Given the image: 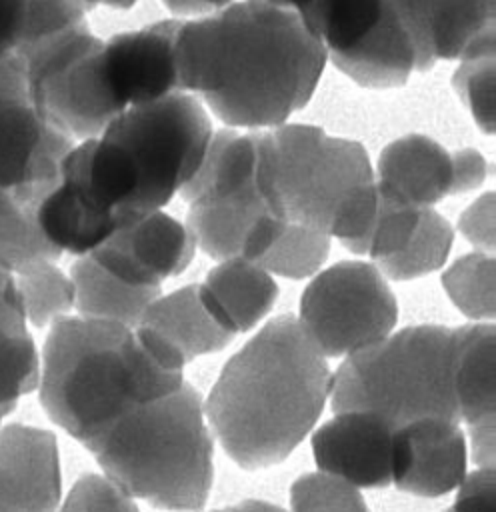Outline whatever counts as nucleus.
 <instances>
[{
	"mask_svg": "<svg viewBox=\"0 0 496 512\" xmlns=\"http://www.w3.org/2000/svg\"><path fill=\"white\" fill-rule=\"evenodd\" d=\"M386 2L396 8V12L402 16L408 30L414 26V22L418 20V16L426 4V0H386Z\"/></svg>",
	"mask_w": 496,
	"mask_h": 512,
	"instance_id": "nucleus-38",
	"label": "nucleus"
},
{
	"mask_svg": "<svg viewBox=\"0 0 496 512\" xmlns=\"http://www.w3.org/2000/svg\"><path fill=\"white\" fill-rule=\"evenodd\" d=\"M102 46L86 22L26 50V96L36 112L74 142L98 136L124 108L102 68Z\"/></svg>",
	"mask_w": 496,
	"mask_h": 512,
	"instance_id": "nucleus-8",
	"label": "nucleus"
},
{
	"mask_svg": "<svg viewBox=\"0 0 496 512\" xmlns=\"http://www.w3.org/2000/svg\"><path fill=\"white\" fill-rule=\"evenodd\" d=\"M196 242L190 230L162 210L116 230L90 256L132 286L160 288L190 264Z\"/></svg>",
	"mask_w": 496,
	"mask_h": 512,
	"instance_id": "nucleus-12",
	"label": "nucleus"
},
{
	"mask_svg": "<svg viewBox=\"0 0 496 512\" xmlns=\"http://www.w3.org/2000/svg\"><path fill=\"white\" fill-rule=\"evenodd\" d=\"M256 188L276 218L340 242L364 238L378 208L364 146L312 124L258 130Z\"/></svg>",
	"mask_w": 496,
	"mask_h": 512,
	"instance_id": "nucleus-5",
	"label": "nucleus"
},
{
	"mask_svg": "<svg viewBox=\"0 0 496 512\" xmlns=\"http://www.w3.org/2000/svg\"><path fill=\"white\" fill-rule=\"evenodd\" d=\"M326 58L350 82L370 90L400 88L412 72H418L412 34L386 0L380 20L360 42L342 52H328Z\"/></svg>",
	"mask_w": 496,
	"mask_h": 512,
	"instance_id": "nucleus-19",
	"label": "nucleus"
},
{
	"mask_svg": "<svg viewBox=\"0 0 496 512\" xmlns=\"http://www.w3.org/2000/svg\"><path fill=\"white\" fill-rule=\"evenodd\" d=\"M332 374L300 322L270 320L222 368L206 418L228 456L246 470L282 462L316 424Z\"/></svg>",
	"mask_w": 496,
	"mask_h": 512,
	"instance_id": "nucleus-2",
	"label": "nucleus"
},
{
	"mask_svg": "<svg viewBox=\"0 0 496 512\" xmlns=\"http://www.w3.org/2000/svg\"><path fill=\"white\" fill-rule=\"evenodd\" d=\"M454 394L458 416L468 424L474 462L494 466V326H458Z\"/></svg>",
	"mask_w": 496,
	"mask_h": 512,
	"instance_id": "nucleus-17",
	"label": "nucleus"
},
{
	"mask_svg": "<svg viewBox=\"0 0 496 512\" xmlns=\"http://www.w3.org/2000/svg\"><path fill=\"white\" fill-rule=\"evenodd\" d=\"M212 134L204 104L188 92H174L128 106L98 136L74 142L60 172L122 228L162 210L182 190Z\"/></svg>",
	"mask_w": 496,
	"mask_h": 512,
	"instance_id": "nucleus-3",
	"label": "nucleus"
},
{
	"mask_svg": "<svg viewBox=\"0 0 496 512\" xmlns=\"http://www.w3.org/2000/svg\"><path fill=\"white\" fill-rule=\"evenodd\" d=\"M60 462L52 432L8 424L0 428V512H56Z\"/></svg>",
	"mask_w": 496,
	"mask_h": 512,
	"instance_id": "nucleus-15",
	"label": "nucleus"
},
{
	"mask_svg": "<svg viewBox=\"0 0 496 512\" xmlns=\"http://www.w3.org/2000/svg\"><path fill=\"white\" fill-rule=\"evenodd\" d=\"M330 252V236L300 226L286 224L276 242L256 262L266 272L286 278H306L314 274Z\"/></svg>",
	"mask_w": 496,
	"mask_h": 512,
	"instance_id": "nucleus-29",
	"label": "nucleus"
},
{
	"mask_svg": "<svg viewBox=\"0 0 496 512\" xmlns=\"http://www.w3.org/2000/svg\"><path fill=\"white\" fill-rule=\"evenodd\" d=\"M288 222L276 218L260 196L188 202L186 228L196 248L216 260L258 262Z\"/></svg>",
	"mask_w": 496,
	"mask_h": 512,
	"instance_id": "nucleus-16",
	"label": "nucleus"
},
{
	"mask_svg": "<svg viewBox=\"0 0 496 512\" xmlns=\"http://www.w3.org/2000/svg\"><path fill=\"white\" fill-rule=\"evenodd\" d=\"M452 240L454 230L450 222L436 210L426 208L408 244L398 254L376 260L378 270L392 280H412L434 272L446 262Z\"/></svg>",
	"mask_w": 496,
	"mask_h": 512,
	"instance_id": "nucleus-27",
	"label": "nucleus"
},
{
	"mask_svg": "<svg viewBox=\"0 0 496 512\" xmlns=\"http://www.w3.org/2000/svg\"><path fill=\"white\" fill-rule=\"evenodd\" d=\"M382 8L384 0H308L296 12L328 54L360 42L380 20Z\"/></svg>",
	"mask_w": 496,
	"mask_h": 512,
	"instance_id": "nucleus-25",
	"label": "nucleus"
},
{
	"mask_svg": "<svg viewBox=\"0 0 496 512\" xmlns=\"http://www.w3.org/2000/svg\"><path fill=\"white\" fill-rule=\"evenodd\" d=\"M202 300L230 334L246 332L274 306L278 286L260 264L232 258L212 268L200 284Z\"/></svg>",
	"mask_w": 496,
	"mask_h": 512,
	"instance_id": "nucleus-20",
	"label": "nucleus"
},
{
	"mask_svg": "<svg viewBox=\"0 0 496 512\" xmlns=\"http://www.w3.org/2000/svg\"><path fill=\"white\" fill-rule=\"evenodd\" d=\"M138 324L154 330L182 356L184 362L218 352L234 338V334L224 330L208 312L200 294V284L184 286L168 296L154 298Z\"/></svg>",
	"mask_w": 496,
	"mask_h": 512,
	"instance_id": "nucleus-21",
	"label": "nucleus"
},
{
	"mask_svg": "<svg viewBox=\"0 0 496 512\" xmlns=\"http://www.w3.org/2000/svg\"><path fill=\"white\" fill-rule=\"evenodd\" d=\"M182 20L170 16L104 40V78L122 108L180 92L174 42Z\"/></svg>",
	"mask_w": 496,
	"mask_h": 512,
	"instance_id": "nucleus-11",
	"label": "nucleus"
},
{
	"mask_svg": "<svg viewBox=\"0 0 496 512\" xmlns=\"http://www.w3.org/2000/svg\"><path fill=\"white\" fill-rule=\"evenodd\" d=\"M458 328L410 326L348 354L330 382L334 412L370 410L394 428L420 418L460 424L454 394Z\"/></svg>",
	"mask_w": 496,
	"mask_h": 512,
	"instance_id": "nucleus-7",
	"label": "nucleus"
},
{
	"mask_svg": "<svg viewBox=\"0 0 496 512\" xmlns=\"http://www.w3.org/2000/svg\"><path fill=\"white\" fill-rule=\"evenodd\" d=\"M460 492L446 512H496L494 466H480L464 476Z\"/></svg>",
	"mask_w": 496,
	"mask_h": 512,
	"instance_id": "nucleus-34",
	"label": "nucleus"
},
{
	"mask_svg": "<svg viewBox=\"0 0 496 512\" xmlns=\"http://www.w3.org/2000/svg\"><path fill=\"white\" fill-rule=\"evenodd\" d=\"M40 380V360L16 288L14 272L0 262V420Z\"/></svg>",
	"mask_w": 496,
	"mask_h": 512,
	"instance_id": "nucleus-22",
	"label": "nucleus"
},
{
	"mask_svg": "<svg viewBox=\"0 0 496 512\" xmlns=\"http://www.w3.org/2000/svg\"><path fill=\"white\" fill-rule=\"evenodd\" d=\"M496 28L478 36L466 52L460 56V64L452 76V88L468 108L476 126L492 134L494 132V52H496Z\"/></svg>",
	"mask_w": 496,
	"mask_h": 512,
	"instance_id": "nucleus-26",
	"label": "nucleus"
},
{
	"mask_svg": "<svg viewBox=\"0 0 496 512\" xmlns=\"http://www.w3.org/2000/svg\"><path fill=\"white\" fill-rule=\"evenodd\" d=\"M84 0H0V60L86 22Z\"/></svg>",
	"mask_w": 496,
	"mask_h": 512,
	"instance_id": "nucleus-24",
	"label": "nucleus"
},
{
	"mask_svg": "<svg viewBox=\"0 0 496 512\" xmlns=\"http://www.w3.org/2000/svg\"><path fill=\"white\" fill-rule=\"evenodd\" d=\"M0 424H2V420H0ZM0 428H2V426H0Z\"/></svg>",
	"mask_w": 496,
	"mask_h": 512,
	"instance_id": "nucleus-42",
	"label": "nucleus"
},
{
	"mask_svg": "<svg viewBox=\"0 0 496 512\" xmlns=\"http://www.w3.org/2000/svg\"><path fill=\"white\" fill-rule=\"evenodd\" d=\"M394 426L370 410H342L312 436L316 466L356 488L392 484Z\"/></svg>",
	"mask_w": 496,
	"mask_h": 512,
	"instance_id": "nucleus-13",
	"label": "nucleus"
},
{
	"mask_svg": "<svg viewBox=\"0 0 496 512\" xmlns=\"http://www.w3.org/2000/svg\"><path fill=\"white\" fill-rule=\"evenodd\" d=\"M26 320L42 328L62 318L74 306V284L54 264L38 260L14 272Z\"/></svg>",
	"mask_w": 496,
	"mask_h": 512,
	"instance_id": "nucleus-28",
	"label": "nucleus"
},
{
	"mask_svg": "<svg viewBox=\"0 0 496 512\" xmlns=\"http://www.w3.org/2000/svg\"><path fill=\"white\" fill-rule=\"evenodd\" d=\"M448 298L466 316L484 320L494 316V258L474 252L458 258L442 276Z\"/></svg>",
	"mask_w": 496,
	"mask_h": 512,
	"instance_id": "nucleus-30",
	"label": "nucleus"
},
{
	"mask_svg": "<svg viewBox=\"0 0 496 512\" xmlns=\"http://www.w3.org/2000/svg\"><path fill=\"white\" fill-rule=\"evenodd\" d=\"M72 146L74 140L48 124L28 96H0V194L38 208Z\"/></svg>",
	"mask_w": 496,
	"mask_h": 512,
	"instance_id": "nucleus-10",
	"label": "nucleus"
},
{
	"mask_svg": "<svg viewBox=\"0 0 496 512\" xmlns=\"http://www.w3.org/2000/svg\"><path fill=\"white\" fill-rule=\"evenodd\" d=\"M74 284V306L82 318L110 320L136 326L146 306L160 296V288L132 286L106 268L90 254H84L70 270Z\"/></svg>",
	"mask_w": 496,
	"mask_h": 512,
	"instance_id": "nucleus-23",
	"label": "nucleus"
},
{
	"mask_svg": "<svg viewBox=\"0 0 496 512\" xmlns=\"http://www.w3.org/2000/svg\"><path fill=\"white\" fill-rule=\"evenodd\" d=\"M452 162V186L450 194H462L476 190L488 176L486 158L474 148H458L450 152Z\"/></svg>",
	"mask_w": 496,
	"mask_h": 512,
	"instance_id": "nucleus-36",
	"label": "nucleus"
},
{
	"mask_svg": "<svg viewBox=\"0 0 496 512\" xmlns=\"http://www.w3.org/2000/svg\"><path fill=\"white\" fill-rule=\"evenodd\" d=\"M234 0H162L164 8L170 12V16L176 18H196L210 12H216Z\"/></svg>",
	"mask_w": 496,
	"mask_h": 512,
	"instance_id": "nucleus-37",
	"label": "nucleus"
},
{
	"mask_svg": "<svg viewBox=\"0 0 496 512\" xmlns=\"http://www.w3.org/2000/svg\"><path fill=\"white\" fill-rule=\"evenodd\" d=\"M60 512H140L132 496L110 478L86 474L68 492Z\"/></svg>",
	"mask_w": 496,
	"mask_h": 512,
	"instance_id": "nucleus-33",
	"label": "nucleus"
},
{
	"mask_svg": "<svg viewBox=\"0 0 496 512\" xmlns=\"http://www.w3.org/2000/svg\"><path fill=\"white\" fill-rule=\"evenodd\" d=\"M378 194V192H376ZM424 210L378 196V208L370 232L364 238L342 242L354 254H370L382 260L398 254L418 228Z\"/></svg>",
	"mask_w": 496,
	"mask_h": 512,
	"instance_id": "nucleus-31",
	"label": "nucleus"
},
{
	"mask_svg": "<svg viewBox=\"0 0 496 512\" xmlns=\"http://www.w3.org/2000/svg\"><path fill=\"white\" fill-rule=\"evenodd\" d=\"M458 228L464 238L480 250L494 248V194L486 192L476 198L460 216Z\"/></svg>",
	"mask_w": 496,
	"mask_h": 512,
	"instance_id": "nucleus-35",
	"label": "nucleus"
},
{
	"mask_svg": "<svg viewBox=\"0 0 496 512\" xmlns=\"http://www.w3.org/2000/svg\"><path fill=\"white\" fill-rule=\"evenodd\" d=\"M214 512H284L280 506L268 504V502H260V500H246L228 508H220Z\"/></svg>",
	"mask_w": 496,
	"mask_h": 512,
	"instance_id": "nucleus-39",
	"label": "nucleus"
},
{
	"mask_svg": "<svg viewBox=\"0 0 496 512\" xmlns=\"http://www.w3.org/2000/svg\"><path fill=\"white\" fill-rule=\"evenodd\" d=\"M466 476V438L458 422L420 418L394 430L392 484L436 498L458 488Z\"/></svg>",
	"mask_w": 496,
	"mask_h": 512,
	"instance_id": "nucleus-14",
	"label": "nucleus"
},
{
	"mask_svg": "<svg viewBox=\"0 0 496 512\" xmlns=\"http://www.w3.org/2000/svg\"><path fill=\"white\" fill-rule=\"evenodd\" d=\"M264 2H270V4H278V6H286V8H300L304 6L308 0H264Z\"/></svg>",
	"mask_w": 496,
	"mask_h": 512,
	"instance_id": "nucleus-41",
	"label": "nucleus"
},
{
	"mask_svg": "<svg viewBox=\"0 0 496 512\" xmlns=\"http://www.w3.org/2000/svg\"><path fill=\"white\" fill-rule=\"evenodd\" d=\"M374 180L382 198L420 210L432 208L450 196V152L424 134L400 136L380 152Z\"/></svg>",
	"mask_w": 496,
	"mask_h": 512,
	"instance_id": "nucleus-18",
	"label": "nucleus"
},
{
	"mask_svg": "<svg viewBox=\"0 0 496 512\" xmlns=\"http://www.w3.org/2000/svg\"><path fill=\"white\" fill-rule=\"evenodd\" d=\"M184 384L136 326L68 318L52 322L42 352L40 402L54 424L90 448L122 414Z\"/></svg>",
	"mask_w": 496,
	"mask_h": 512,
	"instance_id": "nucleus-4",
	"label": "nucleus"
},
{
	"mask_svg": "<svg viewBox=\"0 0 496 512\" xmlns=\"http://www.w3.org/2000/svg\"><path fill=\"white\" fill-rule=\"evenodd\" d=\"M104 476L132 498L200 510L212 486V438L200 394L186 382L122 414L90 448Z\"/></svg>",
	"mask_w": 496,
	"mask_h": 512,
	"instance_id": "nucleus-6",
	"label": "nucleus"
},
{
	"mask_svg": "<svg viewBox=\"0 0 496 512\" xmlns=\"http://www.w3.org/2000/svg\"><path fill=\"white\" fill-rule=\"evenodd\" d=\"M174 54L180 92L196 96L224 126L252 132L302 110L328 64L298 12L264 0H234L184 18Z\"/></svg>",
	"mask_w": 496,
	"mask_h": 512,
	"instance_id": "nucleus-1",
	"label": "nucleus"
},
{
	"mask_svg": "<svg viewBox=\"0 0 496 512\" xmlns=\"http://www.w3.org/2000/svg\"><path fill=\"white\" fill-rule=\"evenodd\" d=\"M86 6L92 10V8H98V6H106V8H116V10H126V8H132L138 0H84Z\"/></svg>",
	"mask_w": 496,
	"mask_h": 512,
	"instance_id": "nucleus-40",
	"label": "nucleus"
},
{
	"mask_svg": "<svg viewBox=\"0 0 496 512\" xmlns=\"http://www.w3.org/2000/svg\"><path fill=\"white\" fill-rule=\"evenodd\" d=\"M396 318L382 272L366 262H340L306 286L298 322L324 356H348L384 340Z\"/></svg>",
	"mask_w": 496,
	"mask_h": 512,
	"instance_id": "nucleus-9",
	"label": "nucleus"
},
{
	"mask_svg": "<svg viewBox=\"0 0 496 512\" xmlns=\"http://www.w3.org/2000/svg\"><path fill=\"white\" fill-rule=\"evenodd\" d=\"M292 512H368L356 486L326 472L304 474L290 488Z\"/></svg>",
	"mask_w": 496,
	"mask_h": 512,
	"instance_id": "nucleus-32",
	"label": "nucleus"
}]
</instances>
